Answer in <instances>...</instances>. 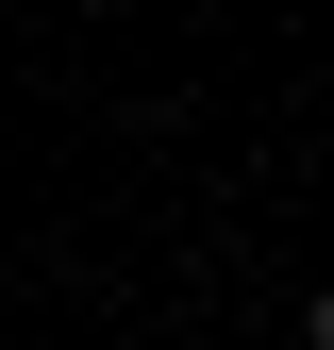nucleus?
<instances>
[{
    "instance_id": "obj_1",
    "label": "nucleus",
    "mask_w": 334,
    "mask_h": 350,
    "mask_svg": "<svg viewBox=\"0 0 334 350\" xmlns=\"http://www.w3.org/2000/svg\"><path fill=\"white\" fill-rule=\"evenodd\" d=\"M301 350H334V300H301Z\"/></svg>"
}]
</instances>
